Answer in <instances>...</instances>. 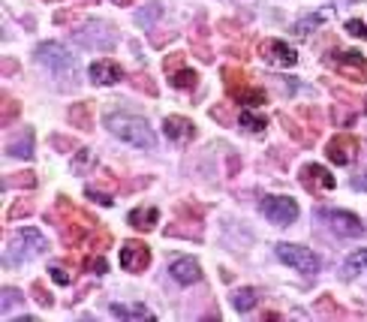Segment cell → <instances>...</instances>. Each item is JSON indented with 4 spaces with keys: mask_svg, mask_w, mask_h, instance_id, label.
<instances>
[{
    "mask_svg": "<svg viewBox=\"0 0 367 322\" xmlns=\"http://www.w3.org/2000/svg\"><path fill=\"white\" fill-rule=\"evenodd\" d=\"M106 130L111 136H118L126 145H136V148H145V151H154L157 139L150 124L142 118V114H130V112H109L106 114Z\"/></svg>",
    "mask_w": 367,
    "mask_h": 322,
    "instance_id": "cell-1",
    "label": "cell"
},
{
    "mask_svg": "<svg viewBox=\"0 0 367 322\" xmlns=\"http://www.w3.org/2000/svg\"><path fill=\"white\" fill-rule=\"evenodd\" d=\"M48 247V241L40 229H33V226H21L16 229L9 235L6 241V265L9 262H24V259H33V256H40L45 253Z\"/></svg>",
    "mask_w": 367,
    "mask_h": 322,
    "instance_id": "cell-2",
    "label": "cell"
},
{
    "mask_svg": "<svg viewBox=\"0 0 367 322\" xmlns=\"http://www.w3.org/2000/svg\"><path fill=\"white\" fill-rule=\"evenodd\" d=\"M36 60H40L45 70H52L55 79H67V87H72V82H75V58L70 55L67 45H60V43L36 45Z\"/></svg>",
    "mask_w": 367,
    "mask_h": 322,
    "instance_id": "cell-3",
    "label": "cell"
},
{
    "mask_svg": "<svg viewBox=\"0 0 367 322\" xmlns=\"http://www.w3.org/2000/svg\"><path fill=\"white\" fill-rule=\"evenodd\" d=\"M316 220H322L328 229L337 232V235H344V238L367 235V229H364V223L358 220V217L349 214V211H340V208H316Z\"/></svg>",
    "mask_w": 367,
    "mask_h": 322,
    "instance_id": "cell-4",
    "label": "cell"
},
{
    "mask_svg": "<svg viewBox=\"0 0 367 322\" xmlns=\"http://www.w3.org/2000/svg\"><path fill=\"white\" fill-rule=\"evenodd\" d=\"M277 259L286 262L289 268H295L298 274H307V277H313L322 265L319 256L307 247H301V244H277Z\"/></svg>",
    "mask_w": 367,
    "mask_h": 322,
    "instance_id": "cell-5",
    "label": "cell"
},
{
    "mask_svg": "<svg viewBox=\"0 0 367 322\" xmlns=\"http://www.w3.org/2000/svg\"><path fill=\"white\" fill-rule=\"evenodd\" d=\"M57 211L63 214L60 217V232H63V241L67 244H82L84 235H87V229L82 226V220H91L87 214H82L75 205L67 199V196H60L57 199Z\"/></svg>",
    "mask_w": 367,
    "mask_h": 322,
    "instance_id": "cell-6",
    "label": "cell"
},
{
    "mask_svg": "<svg viewBox=\"0 0 367 322\" xmlns=\"http://www.w3.org/2000/svg\"><path fill=\"white\" fill-rule=\"evenodd\" d=\"M328 63H332L340 75H346L349 82H367V58L356 48L332 51V55H328Z\"/></svg>",
    "mask_w": 367,
    "mask_h": 322,
    "instance_id": "cell-7",
    "label": "cell"
},
{
    "mask_svg": "<svg viewBox=\"0 0 367 322\" xmlns=\"http://www.w3.org/2000/svg\"><path fill=\"white\" fill-rule=\"evenodd\" d=\"M75 43L84 48L106 51V48H115V31H111L106 21H87L75 31Z\"/></svg>",
    "mask_w": 367,
    "mask_h": 322,
    "instance_id": "cell-8",
    "label": "cell"
},
{
    "mask_svg": "<svg viewBox=\"0 0 367 322\" xmlns=\"http://www.w3.org/2000/svg\"><path fill=\"white\" fill-rule=\"evenodd\" d=\"M262 214L277 226H292L298 220V202L289 196H268L262 202Z\"/></svg>",
    "mask_w": 367,
    "mask_h": 322,
    "instance_id": "cell-9",
    "label": "cell"
},
{
    "mask_svg": "<svg viewBox=\"0 0 367 322\" xmlns=\"http://www.w3.org/2000/svg\"><path fill=\"white\" fill-rule=\"evenodd\" d=\"M259 58L271 67H295L298 63V51L292 45H286L283 40H265L259 45Z\"/></svg>",
    "mask_w": 367,
    "mask_h": 322,
    "instance_id": "cell-10",
    "label": "cell"
},
{
    "mask_svg": "<svg viewBox=\"0 0 367 322\" xmlns=\"http://www.w3.org/2000/svg\"><path fill=\"white\" fill-rule=\"evenodd\" d=\"M121 265L130 274H142L145 268L150 265V247L145 241H126L121 250Z\"/></svg>",
    "mask_w": 367,
    "mask_h": 322,
    "instance_id": "cell-11",
    "label": "cell"
},
{
    "mask_svg": "<svg viewBox=\"0 0 367 322\" xmlns=\"http://www.w3.org/2000/svg\"><path fill=\"white\" fill-rule=\"evenodd\" d=\"M356 151H358L356 136H346V133H337V136L325 145L328 160H332L334 166H349L352 160H356Z\"/></svg>",
    "mask_w": 367,
    "mask_h": 322,
    "instance_id": "cell-12",
    "label": "cell"
},
{
    "mask_svg": "<svg viewBox=\"0 0 367 322\" xmlns=\"http://www.w3.org/2000/svg\"><path fill=\"white\" fill-rule=\"evenodd\" d=\"M298 178H301V184H305L310 193H322V190H334V175L328 172V169H322L319 163H307L305 169L298 172Z\"/></svg>",
    "mask_w": 367,
    "mask_h": 322,
    "instance_id": "cell-13",
    "label": "cell"
},
{
    "mask_svg": "<svg viewBox=\"0 0 367 322\" xmlns=\"http://www.w3.org/2000/svg\"><path fill=\"white\" fill-rule=\"evenodd\" d=\"M169 274L175 283H181V286H193V283L202 280V268L193 256H178V259L169 265Z\"/></svg>",
    "mask_w": 367,
    "mask_h": 322,
    "instance_id": "cell-14",
    "label": "cell"
},
{
    "mask_svg": "<svg viewBox=\"0 0 367 322\" xmlns=\"http://www.w3.org/2000/svg\"><path fill=\"white\" fill-rule=\"evenodd\" d=\"M87 75H91L94 85H118L124 79V70L115 60H97V63H91Z\"/></svg>",
    "mask_w": 367,
    "mask_h": 322,
    "instance_id": "cell-15",
    "label": "cell"
},
{
    "mask_svg": "<svg viewBox=\"0 0 367 322\" xmlns=\"http://www.w3.org/2000/svg\"><path fill=\"white\" fill-rule=\"evenodd\" d=\"M163 130L172 141H190L196 139V124L190 118H181V114H169L166 121H163Z\"/></svg>",
    "mask_w": 367,
    "mask_h": 322,
    "instance_id": "cell-16",
    "label": "cell"
},
{
    "mask_svg": "<svg viewBox=\"0 0 367 322\" xmlns=\"http://www.w3.org/2000/svg\"><path fill=\"white\" fill-rule=\"evenodd\" d=\"M4 151L9 154V157L31 160V157H33V133H31V130H18L16 136H9V139H6Z\"/></svg>",
    "mask_w": 367,
    "mask_h": 322,
    "instance_id": "cell-17",
    "label": "cell"
},
{
    "mask_svg": "<svg viewBox=\"0 0 367 322\" xmlns=\"http://www.w3.org/2000/svg\"><path fill=\"white\" fill-rule=\"evenodd\" d=\"M226 94H229L235 102H241V106H265V102H268L262 87H250V82L238 85V87H229Z\"/></svg>",
    "mask_w": 367,
    "mask_h": 322,
    "instance_id": "cell-18",
    "label": "cell"
},
{
    "mask_svg": "<svg viewBox=\"0 0 367 322\" xmlns=\"http://www.w3.org/2000/svg\"><path fill=\"white\" fill-rule=\"evenodd\" d=\"M157 220H160V211L154 208V205H142V208H133V211H130V226L138 229V232L154 229Z\"/></svg>",
    "mask_w": 367,
    "mask_h": 322,
    "instance_id": "cell-19",
    "label": "cell"
},
{
    "mask_svg": "<svg viewBox=\"0 0 367 322\" xmlns=\"http://www.w3.org/2000/svg\"><path fill=\"white\" fill-rule=\"evenodd\" d=\"M111 313L118 319H154V311L145 304H111Z\"/></svg>",
    "mask_w": 367,
    "mask_h": 322,
    "instance_id": "cell-20",
    "label": "cell"
},
{
    "mask_svg": "<svg viewBox=\"0 0 367 322\" xmlns=\"http://www.w3.org/2000/svg\"><path fill=\"white\" fill-rule=\"evenodd\" d=\"M325 24V16L322 12H310V16H301L295 24H292V33L295 36H310V33H316Z\"/></svg>",
    "mask_w": 367,
    "mask_h": 322,
    "instance_id": "cell-21",
    "label": "cell"
},
{
    "mask_svg": "<svg viewBox=\"0 0 367 322\" xmlns=\"http://www.w3.org/2000/svg\"><path fill=\"white\" fill-rule=\"evenodd\" d=\"M91 102H79V106H72L70 109V124L72 127H79V130H94V118H91Z\"/></svg>",
    "mask_w": 367,
    "mask_h": 322,
    "instance_id": "cell-22",
    "label": "cell"
},
{
    "mask_svg": "<svg viewBox=\"0 0 367 322\" xmlns=\"http://www.w3.org/2000/svg\"><path fill=\"white\" fill-rule=\"evenodd\" d=\"M196 82H199V73L196 70L181 67V70L172 73V87H178V91H193Z\"/></svg>",
    "mask_w": 367,
    "mask_h": 322,
    "instance_id": "cell-23",
    "label": "cell"
},
{
    "mask_svg": "<svg viewBox=\"0 0 367 322\" xmlns=\"http://www.w3.org/2000/svg\"><path fill=\"white\" fill-rule=\"evenodd\" d=\"M232 307L238 313H247V311H253L256 307V292H253L250 286H244V289H235L232 292Z\"/></svg>",
    "mask_w": 367,
    "mask_h": 322,
    "instance_id": "cell-24",
    "label": "cell"
},
{
    "mask_svg": "<svg viewBox=\"0 0 367 322\" xmlns=\"http://www.w3.org/2000/svg\"><path fill=\"white\" fill-rule=\"evenodd\" d=\"M238 124H241L247 133H262L265 127H268V118H265V114H256V112H250V109H247V112L238 114Z\"/></svg>",
    "mask_w": 367,
    "mask_h": 322,
    "instance_id": "cell-25",
    "label": "cell"
},
{
    "mask_svg": "<svg viewBox=\"0 0 367 322\" xmlns=\"http://www.w3.org/2000/svg\"><path fill=\"white\" fill-rule=\"evenodd\" d=\"M364 268H367V250L349 253L346 262H344V277H356L358 272H364Z\"/></svg>",
    "mask_w": 367,
    "mask_h": 322,
    "instance_id": "cell-26",
    "label": "cell"
},
{
    "mask_svg": "<svg viewBox=\"0 0 367 322\" xmlns=\"http://www.w3.org/2000/svg\"><path fill=\"white\" fill-rule=\"evenodd\" d=\"M4 187H16V190H31V187H36V175H33V172H18V175H6Z\"/></svg>",
    "mask_w": 367,
    "mask_h": 322,
    "instance_id": "cell-27",
    "label": "cell"
},
{
    "mask_svg": "<svg viewBox=\"0 0 367 322\" xmlns=\"http://www.w3.org/2000/svg\"><path fill=\"white\" fill-rule=\"evenodd\" d=\"M94 166H97V157H94V154L91 151H79V154H75V160H72V172H91L94 169Z\"/></svg>",
    "mask_w": 367,
    "mask_h": 322,
    "instance_id": "cell-28",
    "label": "cell"
},
{
    "mask_svg": "<svg viewBox=\"0 0 367 322\" xmlns=\"http://www.w3.org/2000/svg\"><path fill=\"white\" fill-rule=\"evenodd\" d=\"M48 274H52V280L57 283V286H70V283H72V272H70V268L67 265H48Z\"/></svg>",
    "mask_w": 367,
    "mask_h": 322,
    "instance_id": "cell-29",
    "label": "cell"
},
{
    "mask_svg": "<svg viewBox=\"0 0 367 322\" xmlns=\"http://www.w3.org/2000/svg\"><path fill=\"white\" fill-rule=\"evenodd\" d=\"M280 124L286 127V130H289V136H292V139H298L301 141V145H307V141H310V136L305 133V130H301V127L292 121V118H289V114H283V118H280Z\"/></svg>",
    "mask_w": 367,
    "mask_h": 322,
    "instance_id": "cell-30",
    "label": "cell"
},
{
    "mask_svg": "<svg viewBox=\"0 0 367 322\" xmlns=\"http://www.w3.org/2000/svg\"><path fill=\"white\" fill-rule=\"evenodd\" d=\"M33 208H36L33 202H18V205H12V208L6 211V220H9V223H12V220H21V217L33 214Z\"/></svg>",
    "mask_w": 367,
    "mask_h": 322,
    "instance_id": "cell-31",
    "label": "cell"
},
{
    "mask_svg": "<svg viewBox=\"0 0 367 322\" xmlns=\"http://www.w3.org/2000/svg\"><path fill=\"white\" fill-rule=\"evenodd\" d=\"M316 311H319V313H332V316H346V311H340V307L328 299V295H322V299L316 301Z\"/></svg>",
    "mask_w": 367,
    "mask_h": 322,
    "instance_id": "cell-32",
    "label": "cell"
},
{
    "mask_svg": "<svg viewBox=\"0 0 367 322\" xmlns=\"http://www.w3.org/2000/svg\"><path fill=\"white\" fill-rule=\"evenodd\" d=\"M21 304V292L18 289H4V316H9V311H12V307H18Z\"/></svg>",
    "mask_w": 367,
    "mask_h": 322,
    "instance_id": "cell-33",
    "label": "cell"
},
{
    "mask_svg": "<svg viewBox=\"0 0 367 322\" xmlns=\"http://www.w3.org/2000/svg\"><path fill=\"white\" fill-rule=\"evenodd\" d=\"M12 118H18V102H16V100H9V97H4V118H0V124L9 127V121H12Z\"/></svg>",
    "mask_w": 367,
    "mask_h": 322,
    "instance_id": "cell-34",
    "label": "cell"
},
{
    "mask_svg": "<svg viewBox=\"0 0 367 322\" xmlns=\"http://www.w3.org/2000/svg\"><path fill=\"white\" fill-rule=\"evenodd\" d=\"M344 28H346V33L358 36V40H367V24H364L361 18H349V21L344 24Z\"/></svg>",
    "mask_w": 367,
    "mask_h": 322,
    "instance_id": "cell-35",
    "label": "cell"
},
{
    "mask_svg": "<svg viewBox=\"0 0 367 322\" xmlns=\"http://www.w3.org/2000/svg\"><path fill=\"white\" fill-rule=\"evenodd\" d=\"M87 272H94V274H109V262L103 259V256H91V259L84 262Z\"/></svg>",
    "mask_w": 367,
    "mask_h": 322,
    "instance_id": "cell-36",
    "label": "cell"
},
{
    "mask_svg": "<svg viewBox=\"0 0 367 322\" xmlns=\"http://www.w3.org/2000/svg\"><path fill=\"white\" fill-rule=\"evenodd\" d=\"M84 196L91 199V202H99V205H111V193H103V190H97V187H87Z\"/></svg>",
    "mask_w": 367,
    "mask_h": 322,
    "instance_id": "cell-37",
    "label": "cell"
},
{
    "mask_svg": "<svg viewBox=\"0 0 367 322\" xmlns=\"http://www.w3.org/2000/svg\"><path fill=\"white\" fill-rule=\"evenodd\" d=\"M33 295H36V301H40L43 307H52V295H48V289L43 286V283H33Z\"/></svg>",
    "mask_w": 367,
    "mask_h": 322,
    "instance_id": "cell-38",
    "label": "cell"
},
{
    "mask_svg": "<svg viewBox=\"0 0 367 322\" xmlns=\"http://www.w3.org/2000/svg\"><path fill=\"white\" fill-rule=\"evenodd\" d=\"M133 85L138 87V91H145V94H150V97H157V87L148 82V75H136V79H133Z\"/></svg>",
    "mask_w": 367,
    "mask_h": 322,
    "instance_id": "cell-39",
    "label": "cell"
},
{
    "mask_svg": "<svg viewBox=\"0 0 367 322\" xmlns=\"http://www.w3.org/2000/svg\"><path fill=\"white\" fill-rule=\"evenodd\" d=\"M109 244H111V235H109V232H103V229H99L97 235H94V244H91V247H94V250H106Z\"/></svg>",
    "mask_w": 367,
    "mask_h": 322,
    "instance_id": "cell-40",
    "label": "cell"
},
{
    "mask_svg": "<svg viewBox=\"0 0 367 322\" xmlns=\"http://www.w3.org/2000/svg\"><path fill=\"white\" fill-rule=\"evenodd\" d=\"M163 67H166V73L172 75L175 70H181V67H184V55H169V58H166V63H163Z\"/></svg>",
    "mask_w": 367,
    "mask_h": 322,
    "instance_id": "cell-41",
    "label": "cell"
},
{
    "mask_svg": "<svg viewBox=\"0 0 367 322\" xmlns=\"http://www.w3.org/2000/svg\"><path fill=\"white\" fill-rule=\"evenodd\" d=\"M334 121H337V127H349L352 121H356V114L344 112V109H334Z\"/></svg>",
    "mask_w": 367,
    "mask_h": 322,
    "instance_id": "cell-42",
    "label": "cell"
},
{
    "mask_svg": "<svg viewBox=\"0 0 367 322\" xmlns=\"http://www.w3.org/2000/svg\"><path fill=\"white\" fill-rule=\"evenodd\" d=\"M352 187H356V190H367V172L356 175V181H352Z\"/></svg>",
    "mask_w": 367,
    "mask_h": 322,
    "instance_id": "cell-43",
    "label": "cell"
},
{
    "mask_svg": "<svg viewBox=\"0 0 367 322\" xmlns=\"http://www.w3.org/2000/svg\"><path fill=\"white\" fill-rule=\"evenodd\" d=\"M52 145L55 148H72V141L70 139H60V136H52Z\"/></svg>",
    "mask_w": 367,
    "mask_h": 322,
    "instance_id": "cell-44",
    "label": "cell"
},
{
    "mask_svg": "<svg viewBox=\"0 0 367 322\" xmlns=\"http://www.w3.org/2000/svg\"><path fill=\"white\" fill-rule=\"evenodd\" d=\"M18 67H16V63H12V60H4V73H16Z\"/></svg>",
    "mask_w": 367,
    "mask_h": 322,
    "instance_id": "cell-45",
    "label": "cell"
},
{
    "mask_svg": "<svg viewBox=\"0 0 367 322\" xmlns=\"http://www.w3.org/2000/svg\"><path fill=\"white\" fill-rule=\"evenodd\" d=\"M118 6H130V4H136V0H115Z\"/></svg>",
    "mask_w": 367,
    "mask_h": 322,
    "instance_id": "cell-46",
    "label": "cell"
},
{
    "mask_svg": "<svg viewBox=\"0 0 367 322\" xmlns=\"http://www.w3.org/2000/svg\"><path fill=\"white\" fill-rule=\"evenodd\" d=\"M337 4H358V0H337Z\"/></svg>",
    "mask_w": 367,
    "mask_h": 322,
    "instance_id": "cell-47",
    "label": "cell"
},
{
    "mask_svg": "<svg viewBox=\"0 0 367 322\" xmlns=\"http://www.w3.org/2000/svg\"><path fill=\"white\" fill-rule=\"evenodd\" d=\"M364 112H367V100H364Z\"/></svg>",
    "mask_w": 367,
    "mask_h": 322,
    "instance_id": "cell-48",
    "label": "cell"
}]
</instances>
